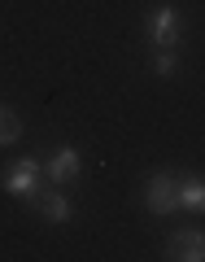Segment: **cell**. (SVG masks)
<instances>
[{"mask_svg": "<svg viewBox=\"0 0 205 262\" xmlns=\"http://www.w3.org/2000/svg\"><path fill=\"white\" fill-rule=\"evenodd\" d=\"M39 179H44V162H39V158H18L9 170H5L0 184H5V192H9V196H18V201H35L39 188H44Z\"/></svg>", "mask_w": 205, "mask_h": 262, "instance_id": "6da1fadb", "label": "cell"}, {"mask_svg": "<svg viewBox=\"0 0 205 262\" xmlns=\"http://www.w3.org/2000/svg\"><path fill=\"white\" fill-rule=\"evenodd\" d=\"M144 206H149V214H175L179 210V179L170 175V170H153L149 184H144Z\"/></svg>", "mask_w": 205, "mask_h": 262, "instance_id": "7a4b0ae2", "label": "cell"}, {"mask_svg": "<svg viewBox=\"0 0 205 262\" xmlns=\"http://www.w3.org/2000/svg\"><path fill=\"white\" fill-rule=\"evenodd\" d=\"M179 35H184V13L175 5H157L149 13V44L153 48H175Z\"/></svg>", "mask_w": 205, "mask_h": 262, "instance_id": "3957f363", "label": "cell"}, {"mask_svg": "<svg viewBox=\"0 0 205 262\" xmlns=\"http://www.w3.org/2000/svg\"><path fill=\"white\" fill-rule=\"evenodd\" d=\"M166 258L205 262V232H201V227H179V232L166 241Z\"/></svg>", "mask_w": 205, "mask_h": 262, "instance_id": "277c9868", "label": "cell"}, {"mask_svg": "<svg viewBox=\"0 0 205 262\" xmlns=\"http://www.w3.org/2000/svg\"><path fill=\"white\" fill-rule=\"evenodd\" d=\"M79 170H83V158H79V149H70V144H61V149L53 153V158L44 162V175H48V184H75L79 179Z\"/></svg>", "mask_w": 205, "mask_h": 262, "instance_id": "5b68a950", "label": "cell"}, {"mask_svg": "<svg viewBox=\"0 0 205 262\" xmlns=\"http://www.w3.org/2000/svg\"><path fill=\"white\" fill-rule=\"evenodd\" d=\"M39 214L48 219V223H70L75 219V206H70V196L61 192V188H39Z\"/></svg>", "mask_w": 205, "mask_h": 262, "instance_id": "8992f818", "label": "cell"}, {"mask_svg": "<svg viewBox=\"0 0 205 262\" xmlns=\"http://www.w3.org/2000/svg\"><path fill=\"white\" fill-rule=\"evenodd\" d=\"M179 210L205 214V175H184L179 179Z\"/></svg>", "mask_w": 205, "mask_h": 262, "instance_id": "52a82bcc", "label": "cell"}, {"mask_svg": "<svg viewBox=\"0 0 205 262\" xmlns=\"http://www.w3.org/2000/svg\"><path fill=\"white\" fill-rule=\"evenodd\" d=\"M18 136H22V122H18V114L0 105V144H13Z\"/></svg>", "mask_w": 205, "mask_h": 262, "instance_id": "ba28073f", "label": "cell"}, {"mask_svg": "<svg viewBox=\"0 0 205 262\" xmlns=\"http://www.w3.org/2000/svg\"><path fill=\"white\" fill-rule=\"evenodd\" d=\"M153 70H157L162 79H170L179 70V48H157V57H153Z\"/></svg>", "mask_w": 205, "mask_h": 262, "instance_id": "9c48e42d", "label": "cell"}]
</instances>
